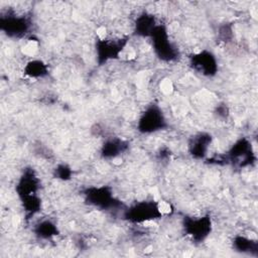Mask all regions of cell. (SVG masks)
<instances>
[{
	"label": "cell",
	"mask_w": 258,
	"mask_h": 258,
	"mask_svg": "<svg viewBox=\"0 0 258 258\" xmlns=\"http://www.w3.org/2000/svg\"><path fill=\"white\" fill-rule=\"evenodd\" d=\"M163 215L160 205L153 202H142L133 206L127 212V218L131 222L143 223L158 219Z\"/></svg>",
	"instance_id": "obj_1"
},
{
	"label": "cell",
	"mask_w": 258,
	"mask_h": 258,
	"mask_svg": "<svg viewBox=\"0 0 258 258\" xmlns=\"http://www.w3.org/2000/svg\"><path fill=\"white\" fill-rule=\"evenodd\" d=\"M165 126V119L161 110L156 106L149 107L140 117L138 128L142 133L156 132Z\"/></svg>",
	"instance_id": "obj_2"
},
{
	"label": "cell",
	"mask_w": 258,
	"mask_h": 258,
	"mask_svg": "<svg viewBox=\"0 0 258 258\" xmlns=\"http://www.w3.org/2000/svg\"><path fill=\"white\" fill-rule=\"evenodd\" d=\"M192 67L205 76H213L217 71V60L215 55L209 51H201L195 54L191 58Z\"/></svg>",
	"instance_id": "obj_3"
},
{
	"label": "cell",
	"mask_w": 258,
	"mask_h": 258,
	"mask_svg": "<svg viewBox=\"0 0 258 258\" xmlns=\"http://www.w3.org/2000/svg\"><path fill=\"white\" fill-rule=\"evenodd\" d=\"M184 229L192 238L203 240L211 230V220L208 217L188 219L186 220Z\"/></svg>",
	"instance_id": "obj_4"
},
{
	"label": "cell",
	"mask_w": 258,
	"mask_h": 258,
	"mask_svg": "<svg viewBox=\"0 0 258 258\" xmlns=\"http://www.w3.org/2000/svg\"><path fill=\"white\" fill-rule=\"evenodd\" d=\"M86 197L89 203L104 209L112 206V201H114L111 192L106 187L90 188L86 191Z\"/></svg>",
	"instance_id": "obj_5"
},
{
	"label": "cell",
	"mask_w": 258,
	"mask_h": 258,
	"mask_svg": "<svg viewBox=\"0 0 258 258\" xmlns=\"http://www.w3.org/2000/svg\"><path fill=\"white\" fill-rule=\"evenodd\" d=\"M23 15H12L4 19L5 23H2V26H5V29L8 31L9 35H22L25 33L29 27V23Z\"/></svg>",
	"instance_id": "obj_6"
},
{
	"label": "cell",
	"mask_w": 258,
	"mask_h": 258,
	"mask_svg": "<svg viewBox=\"0 0 258 258\" xmlns=\"http://www.w3.org/2000/svg\"><path fill=\"white\" fill-rule=\"evenodd\" d=\"M211 142H212V138L209 134H204V133L198 134L192 138L189 144L190 153L195 157L203 158L207 154Z\"/></svg>",
	"instance_id": "obj_7"
},
{
	"label": "cell",
	"mask_w": 258,
	"mask_h": 258,
	"mask_svg": "<svg viewBox=\"0 0 258 258\" xmlns=\"http://www.w3.org/2000/svg\"><path fill=\"white\" fill-rule=\"evenodd\" d=\"M125 148V143L121 140H109L107 141L102 148V155L104 157H111L115 158L117 157L120 152H122Z\"/></svg>",
	"instance_id": "obj_8"
},
{
	"label": "cell",
	"mask_w": 258,
	"mask_h": 258,
	"mask_svg": "<svg viewBox=\"0 0 258 258\" xmlns=\"http://www.w3.org/2000/svg\"><path fill=\"white\" fill-rule=\"evenodd\" d=\"M24 71L31 78H40L47 74V67L40 60H31L25 66Z\"/></svg>",
	"instance_id": "obj_9"
},
{
	"label": "cell",
	"mask_w": 258,
	"mask_h": 258,
	"mask_svg": "<svg viewBox=\"0 0 258 258\" xmlns=\"http://www.w3.org/2000/svg\"><path fill=\"white\" fill-rule=\"evenodd\" d=\"M57 229L54 224H52L50 221H42L36 228V235L39 238L48 239L54 235H56Z\"/></svg>",
	"instance_id": "obj_10"
},
{
	"label": "cell",
	"mask_w": 258,
	"mask_h": 258,
	"mask_svg": "<svg viewBox=\"0 0 258 258\" xmlns=\"http://www.w3.org/2000/svg\"><path fill=\"white\" fill-rule=\"evenodd\" d=\"M234 246L236 247L237 250L241 252H251V251H256L257 250V243L256 241L249 239L247 237H236Z\"/></svg>",
	"instance_id": "obj_11"
}]
</instances>
